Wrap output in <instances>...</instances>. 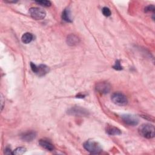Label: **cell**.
I'll use <instances>...</instances> for the list:
<instances>
[{
  "mask_svg": "<svg viewBox=\"0 0 155 155\" xmlns=\"http://www.w3.org/2000/svg\"><path fill=\"white\" fill-rule=\"evenodd\" d=\"M106 133L111 136L119 135L121 134V131L117 127L113 125H108L106 128Z\"/></svg>",
  "mask_w": 155,
  "mask_h": 155,
  "instance_id": "30bf717a",
  "label": "cell"
},
{
  "mask_svg": "<svg viewBox=\"0 0 155 155\" xmlns=\"http://www.w3.org/2000/svg\"><path fill=\"white\" fill-rule=\"evenodd\" d=\"M25 150H26V149L25 148H24V147H18V148H16L13 151V154L21 155V154H22L23 153H24Z\"/></svg>",
  "mask_w": 155,
  "mask_h": 155,
  "instance_id": "9a60e30c",
  "label": "cell"
},
{
  "mask_svg": "<svg viewBox=\"0 0 155 155\" xmlns=\"http://www.w3.org/2000/svg\"><path fill=\"white\" fill-rule=\"evenodd\" d=\"M30 16L36 20H41L46 16L45 10L38 7H31L28 11Z\"/></svg>",
  "mask_w": 155,
  "mask_h": 155,
  "instance_id": "5b68a950",
  "label": "cell"
},
{
  "mask_svg": "<svg viewBox=\"0 0 155 155\" xmlns=\"http://www.w3.org/2000/svg\"><path fill=\"white\" fill-rule=\"evenodd\" d=\"M111 87L110 85L106 82H99L96 84V90L100 93L106 94L108 93L110 90Z\"/></svg>",
  "mask_w": 155,
  "mask_h": 155,
  "instance_id": "ba28073f",
  "label": "cell"
},
{
  "mask_svg": "<svg viewBox=\"0 0 155 155\" xmlns=\"http://www.w3.org/2000/svg\"><path fill=\"white\" fill-rule=\"evenodd\" d=\"M30 67L33 72L39 76H44L49 71V67L44 64H41L39 66H37L34 63L30 62Z\"/></svg>",
  "mask_w": 155,
  "mask_h": 155,
  "instance_id": "277c9868",
  "label": "cell"
},
{
  "mask_svg": "<svg viewBox=\"0 0 155 155\" xmlns=\"http://www.w3.org/2000/svg\"><path fill=\"white\" fill-rule=\"evenodd\" d=\"M4 154H13V152L12 151L11 149L8 147H7L5 149V151H4Z\"/></svg>",
  "mask_w": 155,
  "mask_h": 155,
  "instance_id": "ffe728a7",
  "label": "cell"
},
{
  "mask_svg": "<svg viewBox=\"0 0 155 155\" xmlns=\"http://www.w3.org/2000/svg\"><path fill=\"white\" fill-rule=\"evenodd\" d=\"M121 118L123 122L128 125L134 126L137 125L139 123L138 118L136 116L133 114H124L121 116Z\"/></svg>",
  "mask_w": 155,
  "mask_h": 155,
  "instance_id": "8992f818",
  "label": "cell"
},
{
  "mask_svg": "<svg viewBox=\"0 0 155 155\" xmlns=\"http://www.w3.org/2000/svg\"><path fill=\"white\" fill-rule=\"evenodd\" d=\"M113 68L116 70H120L122 69V67L120 65V62L119 60H117L114 64V65L113 66Z\"/></svg>",
  "mask_w": 155,
  "mask_h": 155,
  "instance_id": "ac0fdd59",
  "label": "cell"
},
{
  "mask_svg": "<svg viewBox=\"0 0 155 155\" xmlns=\"http://www.w3.org/2000/svg\"><path fill=\"white\" fill-rule=\"evenodd\" d=\"M154 10H155L154 6L153 5H148V6H147L145 8V12H154Z\"/></svg>",
  "mask_w": 155,
  "mask_h": 155,
  "instance_id": "d6986e66",
  "label": "cell"
},
{
  "mask_svg": "<svg viewBox=\"0 0 155 155\" xmlns=\"http://www.w3.org/2000/svg\"><path fill=\"white\" fill-rule=\"evenodd\" d=\"M111 99L114 104L120 106L125 105L128 103V99L126 96L120 92L114 93L111 95Z\"/></svg>",
  "mask_w": 155,
  "mask_h": 155,
  "instance_id": "3957f363",
  "label": "cell"
},
{
  "mask_svg": "<svg viewBox=\"0 0 155 155\" xmlns=\"http://www.w3.org/2000/svg\"><path fill=\"white\" fill-rule=\"evenodd\" d=\"M37 4L44 6V7H49L51 5V2L50 1L47 0H41V1H35Z\"/></svg>",
  "mask_w": 155,
  "mask_h": 155,
  "instance_id": "2e32d148",
  "label": "cell"
},
{
  "mask_svg": "<svg viewBox=\"0 0 155 155\" xmlns=\"http://www.w3.org/2000/svg\"><path fill=\"white\" fill-rule=\"evenodd\" d=\"M39 145L45 150L48 151H52L54 149L53 145L48 140L45 139H41L39 141Z\"/></svg>",
  "mask_w": 155,
  "mask_h": 155,
  "instance_id": "8fae6325",
  "label": "cell"
},
{
  "mask_svg": "<svg viewBox=\"0 0 155 155\" xmlns=\"http://www.w3.org/2000/svg\"><path fill=\"white\" fill-rule=\"evenodd\" d=\"M33 39V36L31 33L27 32L25 33L21 38V41L24 44H28L30 43Z\"/></svg>",
  "mask_w": 155,
  "mask_h": 155,
  "instance_id": "4fadbf2b",
  "label": "cell"
},
{
  "mask_svg": "<svg viewBox=\"0 0 155 155\" xmlns=\"http://www.w3.org/2000/svg\"><path fill=\"white\" fill-rule=\"evenodd\" d=\"M62 18L64 21H65L66 22H71V17H70V11L69 9L66 8L62 12Z\"/></svg>",
  "mask_w": 155,
  "mask_h": 155,
  "instance_id": "5bb4252c",
  "label": "cell"
},
{
  "mask_svg": "<svg viewBox=\"0 0 155 155\" xmlns=\"http://www.w3.org/2000/svg\"><path fill=\"white\" fill-rule=\"evenodd\" d=\"M68 113L71 115H74V116H88V111L82 107H74L71 108L68 111Z\"/></svg>",
  "mask_w": 155,
  "mask_h": 155,
  "instance_id": "52a82bcc",
  "label": "cell"
},
{
  "mask_svg": "<svg viewBox=\"0 0 155 155\" xmlns=\"http://www.w3.org/2000/svg\"><path fill=\"white\" fill-rule=\"evenodd\" d=\"M140 136L147 139H151L154 137L155 130L154 125L150 124H143L138 129Z\"/></svg>",
  "mask_w": 155,
  "mask_h": 155,
  "instance_id": "6da1fadb",
  "label": "cell"
},
{
  "mask_svg": "<svg viewBox=\"0 0 155 155\" xmlns=\"http://www.w3.org/2000/svg\"><path fill=\"white\" fill-rule=\"evenodd\" d=\"M36 132L33 131H28L22 134L21 136V138L24 141L30 142L33 140L36 137Z\"/></svg>",
  "mask_w": 155,
  "mask_h": 155,
  "instance_id": "9c48e42d",
  "label": "cell"
},
{
  "mask_svg": "<svg viewBox=\"0 0 155 155\" xmlns=\"http://www.w3.org/2000/svg\"><path fill=\"white\" fill-rule=\"evenodd\" d=\"M79 42V38L74 35H70L67 39V42L69 45L73 46L77 45Z\"/></svg>",
  "mask_w": 155,
  "mask_h": 155,
  "instance_id": "7c38bea8",
  "label": "cell"
},
{
  "mask_svg": "<svg viewBox=\"0 0 155 155\" xmlns=\"http://www.w3.org/2000/svg\"><path fill=\"white\" fill-rule=\"evenodd\" d=\"M84 148L91 154H99L102 150V147L99 143L94 140H88L84 143Z\"/></svg>",
  "mask_w": 155,
  "mask_h": 155,
  "instance_id": "7a4b0ae2",
  "label": "cell"
},
{
  "mask_svg": "<svg viewBox=\"0 0 155 155\" xmlns=\"http://www.w3.org/2000/svg\"><path fill=\"white\" fill-rule=\"evenodd\" d=\"M1 110H2V109H3V107H4V99H3V97H2V96H1Z\"/></svg>",
  "mask_w": 155,
  "mask_h": 155,
  "instance_id": "44dd1931",
  "label": "cell"
},
{
  "mask_svg": "<svg viewBox=\"0 0 155 155\" xmlns=\"http://www.w3.org/2000/svg\"><path fill=\"white\" fill-rule=\"evenodd\" d=\"M102 12L103 13V15L105 16H110L111 15V11L110 10L109 8L107 7H104L102 8Z\"/></svg>",
  "mask_w": 155,
  "mask_h": 155,
  "instance_id": "e0dca14e",
  "label": "cell"
}]
</instances>
